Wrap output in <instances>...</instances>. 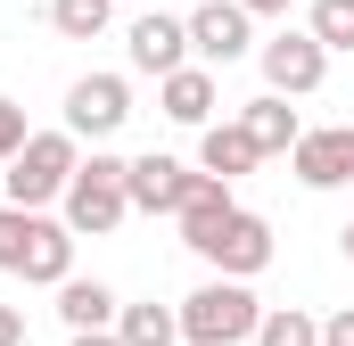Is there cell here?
Masks as SVG:
<instances>
[{"mask_svg":"<svg viewBox=\"0 0 354 346\" xmlns=\"http://www.w3.org/2000/svg\"><path fill=\"white\" fill-rule=\"evenodd\" d=\"M0 272H17V280H66L75 272V231L66 223H50L41 206H0Z\"/></svg>","mask_w":354,"mask_h":346,"instance_id":"6da1fadb","label":"cell"},{"mask_svg":"<svg viewBox=\"0 0 354 346\" xmlns=\"http://www.w3.org/2000/svg\"><path fill=\"white\" fill-rule=\"evenodd\" d=\"M256 322H264V305L248 297V280H206L189 305H181V338L189 346H239V338H256Z\"/></svg>","mask_w":354,"mask_h":346,"instance_id":"7a4b0ae2","label":"cell"},{"mask_svg":"<svg viewBox=\"0 0 354 346\" xmlns=\"http://www.w3.org/2000/svg\"><path fill=\"white\" fill-rule=\"evenodd\" d=\"M124 215H132L124 157H91V165H75V181H66V231H75V239H99V231H115Z\"/></svg>","mask_w":354,"mask_h":346,"instance_id":"3957f363","label":"cell"},{"mask_svg":"<svg viewBox=\"0 0 354 346\" xmlns=\"http://www.w3.org/2000/svg\"><path fill=\"white\" fill-rule=\"evenodd\" d=\"M75 132H33L17 157H8V198L17 206H50V198H66V181H75Z\"/></svg>","mask_w":354,"mask_h":346,"instance_id":"277c9868","label":"cell"},{"mask_svg":"<svg viewBox=\"0 0 354 346\" xmlns=\"http://www.w3.org/2000/svg\"><path fill=\"white\" fill-rule=\"evenodd\" d=\"M124 116H132L124 75H83V83L66 91V132H75V140H107V132H124Z\"/></svg>","mask_w":354,"mask_h":346,"instance_id":"5b68a950","label":"cell"},{"mask_svg":"<svg viewBox=\"0 0 354 346\" xmlns=\"http://www.w3.org/2000/svg\"><path fill=\"white\" fill-rule=\"evenodd\" d=\"M322 75H330V50L313 42V25H305V33H280V42H264V83L280 91V99L322 91Z\"/></svg>","mask_w":354,"mask_h":346,"instance_id":"8992f818","label":"cell"},{"mask_svg":"<svg viewBox=\"0 0 354 346\" xmlns=\"http://www.w3.org/2000/svg\"><path fill=\"white\" fill-rule=\"evenodd\" d=\"M198 256L223 264L231 280H248V272H264V264H272V223H264V215H248V206H231V223H223Z\"/></svg>","mask_w":354,"mask_h":346,"instance_id":"52a82bcc","label":"cell"},{"mask_svg":"<svg viewBox=\"0 0 354 346\" xmlns=\"http://www.w3.org/2000/svg\"><path fill=\"white\" fill-rule=\"evenodd\" d=\"M248 8L239 0H198V17H189V50L206 58V66H231V58H248Z\"/></svg>","mask_w":354,"mask_h":346,"instance_id":"ba28073f","label":"cell"},{"mask_svg":"<svg viewBox=\"0 0 354 346\" xmlns=\"http://www.w3.org/2000/svg\"><path fill=\"white\" fill-rule=\"evenodd\" d=\"M288 165H297L305 190H338V181H354V124H338V132H297Z\"/></svg>","mask_w":354,"mask_h":346,"instance_id":"9c48e42d","label":"cell"},{"mask_svg":"<svg viewBox=\"0 0 354 346\" xmlns=\"http://www.w3.org/2000/svg\"><path fill=\"white\" fill-rule=\"evenodd\" d=\"M189 181H198V173L181 165V157H157V149L124 165V190H132V206H140V215H181Z\"/></svg>","mask_w":354,"mask_h":346,"instance_id":"30bf717a","label":"cell"},{"mask_svg":"<svg viewBox=\"0 0 354 346\" xmlns=\"http://www.w3.org/2000/svg\"><path fill=\"white\" fill-rule=\"evenodd\" d=\"M181 58H189V25L181 17H140L132 25V66L140 75H174Z\"/></svg>","mask_w":354,"mask_h":346,"instance_id":"8fae6325","label":"cell"},{"mask_svg":"<svg viewBox=\"0 0 354 346\" xmlns=\"http://www.w3.org/2000/svg\"><path fill=\"white\" fill-rule=\"evenodd\" d=\"M223 223H231V181H223V173H198V181H189V198H181V239H189V248H206Z\"/></svg>","mask_w":354,"mask_h":346,"instance_id":"7c38bea8","label":"cell"},{"mask_svg":"<svg viewBox=\"0 0 354 346\" xmlns=\"http://www.w3.org/2000/svg\"><path fill=\"white\" fill-rule=\"evenodd\" d=\"M157 99H165L174 124H206L214 116V75L206 66H174V75H157Z\"/></svg>","mask_w":354,"mask_h":346,"instance_id":"4fadbf2b","label":"cell"},{"mask_svg":"<svg viewBox=\"0 0 354 346\" xmlns=\"http://www.w3.org/2000/svg\"><path fill=\"white\" fill-rule=\"evenodd\" d=\"M256 140H248V124H206V140H198V165L223 173V181H239V173H256Z\"/></svg>","mask_w":354,"mask_h":346,"instance_id":"5bb4252c","label":"cell"},{"mask_svg":"<svg viewBox=\"0 0 354 346\" xmlns=\"http://www.w3.org/2000/svg\"><path fill=\"white\" fill-rule=\"evenodd\" d=\"M58 322H66V330H107V322H115V289L66 272V280H58Z\"/></svg>","mask_w":354,"mask_h":346,"instance_id":"9a60e30c","label":"cell"},{"mask_svg":"<svg viewBox=\"0 0 354 346\" xmlns=\"http://www.w3.org/2000/svg\"><path fill=\"white\" fill-rule=\"evenodd\" d=\"M115 338L124 346H174L181 313H165V305H124V313H115Z\"/></svg>","mask_w":354,"mask_h":346,"instance_id":"2e32d148","label":"cell"},{"mask_svg":"<svg viewBox=\"0 0 354 346\" xmlns=\"http://www.w3.org/2000/svg\"><path fill=\"white\" fill-rule=\"evenodd\" d=\"M239 124H248V140H256L264 157H272V149H297V116L280 107V91H272V99H256V107H248Z\"/></svg>","mask_w":354,"mask_h":346,"instance_id":"e0dca14e","label":"cell"},{"mask_svg":"<svg viewBox=\"0 0 354 346\" xmlns=\"http://www.w3.org/2000/svg\"><path fill=\"white\" fill-rule=\"evenodd\" d=\"M107 17H115V0H50V25H58L66 42H99Z\"/></svg>","mask_w":354,"mask_h":346,"instance_id":"ac0fdd59","label":"cell"},{"mask_svg":"<svg viewBox=\"0 0 354 346\" xmlns=\"http://www.w3.org/2000/svg\"><path fill=\"white\" fill-rule=\"evenodd\" d=\"M256 346H322V322L297 313V305H272L264 322H256Z\"/></svg>","mask_w":354,"mask_h":346,"instance_id":"d6986e66","label":"cell"},{"mask_svg":"<svg viewBox=\"0 0 354 346\" xmlns=\"http://www.w3.org/2000/svg\"><path fill=\"white\" fill-rule=\"evenodd\" d=\"M313 42L322 50H354V0H313Z\"/></svg>","mask_w":354,"mask_h":346,"instance_id":"ffe728a7","label":"cell"},{"mask_svg":"<svg viewBox=\"0 0 354 346\" xmlns=\"http://www.w3.org/2000/svg\"><path fill=\"white\" fill-rule=\"evenodd\" d=\"M25 140H33V132H25V107H17V99H0V165H8Z\"/></svg>","mask_w":354,"mask_h":346,"instance_id":"44dd1931","label":"cell"},{"mask_svg":"<svg viewBox=\"0 0 354 346\" xmlns=\"http://www.w3.org/2000/svg\"><path fill=\"white\" fill-rule=\"evenodd\" d=\"M322 346H354V305H346V313H330V322H322Z\"/></svg>","mask_w":354,"mask_h":346,"instance_id":"7402d4cb","label":"cell"},{"mask_svg":"<svg viewBox=\"0 0 354 346\" xmlns=\"http://www.w3.org/2000/svg\"><path fill=\"white\" fill-rule=\"evenodd\" d=\"M0 346H25V313L17 305H0Z\"/></svg>","mask_w":354,"mask_h":346,"instance_id":"603a6c76","label":"cell"},{"mask_svg":"<svg viewBox=\"0 0 354 346\" xmlns=\"http://www.w3.org/2000/svg\"><path fill=\"white\" fill-rule=\"evenodd\" d=\"M248 17H288V0H239Z\"/></svg>","mask_w":354,"mask_h":346,"instance_id":"cb8c5ba5","label":"cell"},{"mask_svg":"<svg viewBox=\"0 0 354 346\" xmlns=\"http://www.w3.org/2000/svg\"><path fill=\"white\" fill-rule=\"evenodd\" d=\"M75 346H124L115 330H75Z\"/></svg>","mask_w":354,"mask_h":346,"instance_id":"d4e9b609","label":"cell"},{"mask_svg":"<svg viewBox=\"0 0 354 346\" xmlns=\"http://www.w3.org/2000/svg\"><path fill=\"white\" fill-rule=\"evenodd\" d=\"M346 256H354V223H346Z\"/></svg>","mask_w":354,"mask_h":346,"instance_id":"484cf974","label":"cell"}]
</instances>
